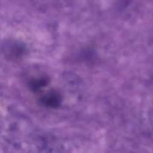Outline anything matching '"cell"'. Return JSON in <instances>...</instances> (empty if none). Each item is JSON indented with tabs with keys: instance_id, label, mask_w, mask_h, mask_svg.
I'll list each match as a JSON object with an SVG mask.
<instances>
[{
	"instance_id": "cell-2",
	"label": "cell",
	"mask_w": 153,
	"mask_h": 153,
	"mask_svg": "<svg viewBox=\"0 0 153 153\" xmlns=\"http://www.w3.org/2000/svg\"><path fill=\"white\" fill-rule=\"evenodd\" d=\"M62 102V95L56 91H51L44 94L40 98V103L48 108H56L60 106Z\"/></svg>"
},
{
	"instance_id": "cell-1",
	"label": "cell",
	"mask_w": 153,
	"mask_h": 153,
	"mask_svg": "<svg viewBox=\"0 0 153 153\" xmlns=\"http://www.w3.org/2000/svg\"><path fill=\"white\" fill-rule=\"evenodd\" d=\"M2 52L6 58L15 60L25 53V47L17 41H7L2 47Z\"/></svg>"
},
{
	"instance_id": "cell-3",
	"label": "cell",
	"mask_w": 153,
	"mask_h": 153,
	"mask_svg": "<svg viewBox=\"0 0 153 153\" xmlns=\"http://www.w3.org/2000/svg\"><path fill=\"white\" fill-rule=\"evenodd\" d=\"M48 82H49V79L48 77H40L38 79H32L30 82V90L36 92L39 91L48 84Z\"/></svg>"
}]
</instances>
